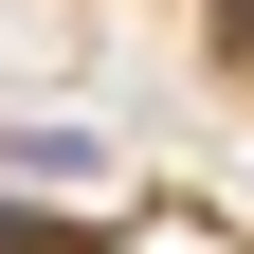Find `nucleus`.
Listing matches in <instances>:
<instances>
[{
    "label": "nucleus",
    "instance_id": "obj_1",
    "mask_svg": "<svg viewBox=\"0 0 254 254\" xmlns=\"http://www.w3.org/2000/svg\"><path fill=\"white\" fill-rule=\"evenodd\" d=\"M0 254H73V218H37L18 182H0Z\"/></svg>",
    "mask_w": 254,
    "mask_h": 254
}]
</instances>
